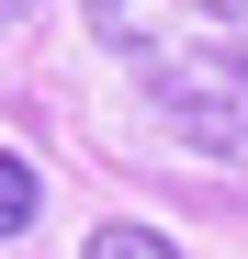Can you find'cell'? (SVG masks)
Returning <instances> with one entry per match:
<instances>
[{"label":"cell","instance_id":"obj_1","mask_svg":"<svg viewBox=\"0 0 248 259\" xmlns=\"http://www.w3.org/2000/svg\"><path fill=\"white\" fill-rule=\"evenodd\" d=\"M91 34L192 147L248 158V0H91Z\"/></svg>","mask_w":248,"mask_h":259},{"label":"cell","instance_id":"obj_2","mask_svg":"<svg viewBox=\"0 0 248 259\" xmlns=\"http://www.w3.org/2000/svg\"><path fill=\"white\" fill-rule=\"evenodd\" d=\"M79 259H181V237H158V226H136V214H113V226L79 237Z\"/></svg>","mask_w":248,"mask_h":259},{"label":"cell","instance_id":"obj_3","mask_svg":"<svg viewBox=\"0 0 248 259\" xmlns=\"http://www.w3.org/2000/svg\"><path fill=\"white\" fill-rule=\"evenodd\" d=\"M34 203H46V181H34V169L0 147V237H23V226H34Z\"/></svg>","mask_w":248,"mask_h":259},{"label":"cell","instance_id":"obj_4","mask_svg":"<svg viewBox=\"0 0 248 259\" xmlns=\"http://www.w3.org/2000/svg\"><path fill=\"white\" fill-rule=\"evenodd\" d=\"M23 12H34V0H0V23H23Z\"/></svg>","mask_w":248,"mask_h":259}]
</instances>
